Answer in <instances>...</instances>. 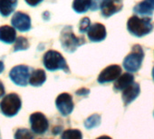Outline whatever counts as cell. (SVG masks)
I'll return each mask as SVG.
<instances>
[{
    "label": "cell",
    "instance_id": "25",
    "mask_svg": "<svg viewBox=\"0 0 154 139\" xmlns=\"http://www.w3.org/2000/svg\"><path fill=\"white\" fill-rule=\"evenodd\" d=\"M26 3L27 5H29L30 7H36L38 6L40 3H42L44 0H25Z\"/></svg>",
    "mask_w": 154,
    "mask_h": 139
},
{
    "label": "cell",
    "instance_id": "17",
    "mask_svg": "<svg viewBox=\"0 0 154 139\" xmlns=\"http://www.w3.org/2000/svg\"><path fill=\"white\" fill-rule=\"evenodd\" d=\"M134 83V77L131 73H124L115 81L113 86L114 91H123L126 87Z\"/></svg>",
    "mask_w": 154,
    "mask_h": 139
},
{
    "label": "cell",
    "instance_id": "6",
    "mask_svg": "<svg viewBox=\"0 0 154 139\" xmlns=\"http://www.w3.org/2000/svg\"><path fill=\"white\" fill-rule=\"evenodd\" d=\"M30 76V68L25 65H19L13 67L9 73L10 79L17 86L20 87H26L29 83Z\"/></svg>",
    "mask_w": 154,
    "mask_h": 139
},
{
    "label": "cell",
    "instance_id": "9",
    "mask_svg": "<svg viewBox=\"0 0 154 139\" xmlns=\"http://www.w3.org/2000/svg\"><path fill=\"white\" fill-rule=\"evenodd\" d=\"M55 105H56L58 111L63 116L69 115L73 111V107H74L72 97L68 93L60 94L55 100Z\"/></svg>",
    "mask_w": 154,
    "mask_h": 139
},
{
    "label": "cell",
    "instance_id": "24",
    "mask_svg": "<svg viewBox=\"0 0 154 139\" xmlns=\"http://www.w3.org/2000/svg\"><path fill=\"white\" fill-rule=\"evenodd\" d=\"M91 27V21L88 17H84L79 25V32L80 33H85L88 32L89 28Z\"/></svg>",
    "mask_w": 154,
    "mask_h": 139
},
{
    "label": "cell",
    "instance_id": "23",
    "mask_svg": "<svg viewBox=\"0 0 154 139\" xmlns=\"http://www.w3.org/2000/svg\"><path fill=\"white\" fill-rule=\"evenodd\" d=\"M32 133L26 128H20L17 130L15 134V139H33Z\"/></svg>",
    "mask_w": 154,
    "mask_h": 139
},
{
    "label": "cell",
    "instance_id": "22",
    "mask_svg": "<svg viewBox=\"0 0 154 139\" xmlns=\"http://www.w3.org/2000/svg\"><path fill=\"white\" fill-rule=\"evenodd\" d=\"M28 48H29V42L26 37L19 36L17 38V40L15 42V46H14V52L26 50Z\"/></svg>",
    "mask_w": 154,
    "mask_h": 139
},
{
    "label": "cell",
    "instance_id": "7",
    "mask_svg": "<svg viewBox=\"0 0 154 139\" xmlns=\"http://www.w3.org/2000/svg\"><path fill=\"white\" fill-rule=\"evenodd\" d=\"M30 125L32 131L35 134H42L46 132L49 126V123L45 115L40 112H35L30 115Z\"/></svg>",
    "mask_w": 154,
    "mask_h": 139
},
{
    "label": "cell",
    "instance_id": "10",
    "mask_svg": "<svg viewBox=\"0 0 154 139\" xmlns=\"http://www.w3.org/2000/svg\"><path fill=\"white\" fill-rule=\"evenodd\" d=\"M123 8L122 0H103L100 4L102 16L110 17L112 15L120 12Z\"/></svg>",
    "mask_w": 154,
    "mask_h": 139
},
{
    "label": "cell",
    "instance_id": "15",
    "mask_svg": "<svg viewBox=\"0 0 154 139\" xmlns=\"http://www.w3.org/2000/svg\"><path fill=\"white\" fill-rule=\"evenodd\" d=\"M154 11V0H142L141 2L137 4L134 8L133 12L139 14L140 16H151L152 12Z\"/></svg>",
    "mask_w": 154,
    "mask_h": 139
},
{
    "label": "cell",
    "instance_id": "1",
    "mask_svg": "<svg viewBox=\"0 0 154 139\" xmlns=\"http://www.w3.org/2000/svg\"><path fill=\"white\" fill-rule=\"evenodd\" d=\"M128 31L134 36L141 37L149 34L153 29V24L150 17H139L133 16L127 22Z\"/></svg>",
    "mask_w": 154,
    "mask_h": 139
},
{
    "label": "cell",
    "instance_id": "19",
    "mask_svg": "<svg viewBox=\"0 0 154 139\" xmlns=\"http://www.w3.org/2000/svg\"><path fill=\"white\" fill-rule=\"evenodd\" d=\"M46 80V75L43 69H36L33 71L30 78H29V84L33 87H40L42 86Z\"/></svg>",
    "mask_w": 154,
    "mask_h": 139
},
{
    "label": "cell",
    "instance_id": "3",
    "mask_svg": "<svg viewBox=\"0 0 154 139\" xmlns=\"http://www.w3.org/2000/svg\"><path fill=\"white\" fill-rule=\"evenodd\" d=\"M43 63L45 67L48 71H56L62 69V70H63L66 73L70 72L66 60L62 55V54L57 51L54 50L47 51L44 55Z\"/></svg>",
    "mask_w": 154,
    "mask_h": 139
},
{
    "label": "cell",
    "instance_id": "14",
    "mask_svg": "<svg viewBox=\"0 0 154 139\" xmlns=\"http://www.w3.org/2000/svg\"><path fill=\"white\" fill-rule=\"evenodd\" d=\"M97 3L95 0H73L72 9L78 14L85 13L88 10H96Z\"/></svg>",
    "mask_w": 154,
    "mask_h": 139
},
{
    "label": "cell",
    "instance_id": "18",
    "mask_svg": "<svg viewBox=\"0 0 154 139\" xmlns=\"http://www.w3.org/2000/svg\"><path fill=\"white\" fill-rule=\"evenodd\" d=\"M18 0H0V15L2 17L10 16L17 8Z\"/></svg>",
    "mask_w": 154,
    "mask_h": 139
},
{
    "label": "cell",
    "instance_id": "8",
    "mask_svg": "<svg viewBox=\"0 0 154 139\" xmlns=\"http://www.w3.org/2000/svg\"><path fill=\"white\" fill-rule=\"evenodd\" d=\"M122 75V68L118 65H111L105 67L98 77V82L100 84H105L112 81H116Z\"/></svg>",
    "mask_w": 154,
    "mask_h": 139
},
{
    "label": "cell",
    "instance_id": "27",
    "mask_svg": "<svg viewBox=\"0 0 154 139\" xmlns=\"http://www.w3.org/2000/svg\"><path fill=\"white\" fill-rule=\"evenodd\" d=\"M4 95H5V87H4L3 83L0 81V98H1Z\"/></svg>",
    "mask_w": 154,
    "mask_h": 139
},
{
    "label": "cell",
    "instance_id": "20",
    "mask_svg": "<svg viewBox=\"0 0 154 139\" xmlns=\"http://www.w3.org/2000/svg\"><path fill=\"white\" fill-rule=\"evenodd\" d=\"M62 139H83V134L79 129H66L62 134Z\"/></svg>",
    "mask_w": 154,
    "mask_h": 139
},
{
    "label": "cell",
    "instance_id": "2",
    "mask_svg": "<svg viewBox=\"0 0 154 139\" xmlns=\"http://www.w3.org/2000/svg\"><path fill=\"white\" fill-rule=\"evenodd\" d=\"M60 42L62 47L68 53L74 52L77 47L85 44V39L84 36H76L72 29V27H64L61 32Z\"/></svg>",
    "mask_w": 154,
    "mask_h": 139
},
{
    "label": "cell",
    "instance_id": "16",
    "mask_svg": "<svg viewBox=\"0 0 154 139\" xmlns=\"http://www.w3.org/2000/svg\"><path fill=\"white\" fill-rule=\"evenodd\" d=\"M17 32L14 27L9 26L0 27V41L6 44H12L16 42Z\"/></svg>",
    "mask_w": 154,
    "mask_h": 139
},
{
    "label": "cell",
    "instance_id": "21",
    "mask_svg": "<svg viewBox=\"0 0 154 139\" xmlns=\"http://www.w3.org/2000/svg\"><path fill=\"white\" fill-rule=\"evenodd\" d=\"M100 124H101V116L98 114L92 115L85 121V126L87 129H93L94 127H97L100 125Z\"/></svg>",
    "mask_w": 154,
    "mask_h": 139
},
{
    "label": "cell",
    "instance_id": "30",
    "mask_svg": "<svg viewBox=\"0 0 154 139\" xmlns=\"http://www.w3.org/2000/svg\"><path fill=\"white\" fill-rule=\"evenodd\" d=\"M151 76H152V78H153V80H154V67H153V69H152V72H151Z\"/></svg>",
    "mask_w": 154,
    "mask_h": 139
},
{
    "label": "cell",
    "instance_id": "29",
    "mask_svg": "<svg viewBox=\"0 0 154 139\" xmlns=\"http://www.w3.org/2000/svg\"><path fill=\"white\" fill-rule=\"evenodd\" d=\"M96 139H112V138L110 136H108V135H102V136H99Z\"/></svg>",
    "mask_w": 154,
    "mask_h": 139
},
{
    "label": "cell",
    "instance_id": "26",
    "mask_svg": "<svg viewBox=\"0 0 154 139\" xmlns=\"http://www.w3.org/2000/svg\"><path fill=\"white\" fill-rule=\"evenodd\" d=\"M90 92L89 89H86V88H82V89H79V90H77L76 91V95L77 96H86L88 95Z\"/></svg>",
    "mask_w": 154,
    "mask_h": 139
},
{
    "label": "cell",
    "instance_id": "13",
    "mask_svg": "<svg viewBox=\"0 0 154 139\" xmlns=\"http://www.w3.org/2000/svg\"><path fill=\"white\" fill-rule=\"evenodd\" d=\"M140 87L138 83H133L132 85L129 86L122 91V101L125 106H128L131 102H133L140 95Z\"/></svg>",
    "mask_w": 154,
    "mask_h": 139
},
{
    "label": "cell",
    "instance_id": "12",
    "mask_svg": "<svg viewBox=\"0 0 154 139\" xmlns=\"http://www.w3.org/2000/svg\"><path fill=\"white\" fill-rule=\"evenodd\" d=\"M88 38L92 42H101L106 37V29L103 24L96 23L90 27L87 32Z\"/></svg>",
    "mask_w": 154,
    "mask_h": 139
},
{
    "label": "cell",
    "instance_id": "5",
    "mask_svg": "<svg viewBox=\"0 0 154 139\" xmlns=\"http://www.w3.org/2000/svg\"><path fill=\"white\" fill-rule=\"evenodd\" d=\"M22 106L21 98L19 97L18 95L12 93L9 95H7L2 101L0 102V109L1 112L6 115V116H14L16 115Z\"/></svg>",
    "mask_w": 154,
    "mask_h": 139
},
{
    "label": "cell",
    "instance_id": "28",
    "mask_svg": "<svg viewBox=\"0 0 154 139\" xmlns=\"http://www.w3.org/2000/svg\"><path fill=\"white\" fill-rule=\"evenodd\" d=\"M5 69V65H4V63L2 61H0V74H1Z\"/></svg>",
    "mask_w": 154,
    "mask_h": 139
},
{
    "label": "cell",
    "instance_id": "4",
    "mask_svg": "<svg viewBox=\"0 0 154 139\" xmlns=\"http://www.w3.org/2000/svg\"><path fill=\"white\" fill-rule=\"evenodd\" d=\"M144 58V51L140 45H134L131 53L123 60V67L129 73L137 72L141 66Z\"/></svg>",
    "mask_w": 154,
    "mask_h": 139
},
{
    "label": "cell",
    "instance_id": "11",
    "mask_svg": "<svg viewBox=\"0 0 154 139\" xmlns=\"http://www.w3.org/2000/svg\"><path fill=\"white\" fill-rule=\"evenodd\" d=\"M13 27L17 28L20 32H26L31 29V18L24 12H16L11 19Z\"/></svg>",
    "mask_w": 154,
    "mask_h": 139
},
{
    "label": "cell",
    "instance_id": "31",
    "mask_svg": "<svg viewBox=\"0 0 154 139\" xmlns=\"http://www.w3.org/2000/svg\"><path fill=\"white\" fill-rule=\"evenodd\" d=\"M0 139H2V137H1V134H0Z\"/></svg>",
    "mask_w": 154,
    "mask_h": 139
},
{
    "label": "cell",
    "instance_id": "32",
    "mask_svg": "<svg viewBox=\"0 0 154 139\" xmlns=\"http://www.w3.org/2000/svg\"><path fill=\"white\" fill-rule=\"evenodd\" d=\"M153 116H154V112H153Z\"/></svg>",
    "mask_w": 154,
    "mask_h": 139
}]
</instances>
